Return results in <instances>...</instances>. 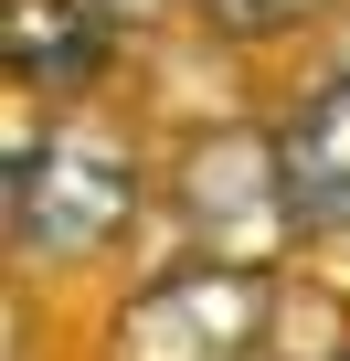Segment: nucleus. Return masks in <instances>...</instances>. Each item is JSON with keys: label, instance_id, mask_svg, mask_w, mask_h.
I'll list each match as a JSON object with an SVG mask.
<instances>
[{"label": "nucleus", "instance_id": "nucleus-2", "mask_svg": "<svg viewBox=\"0 0 350 361\" xmlns=\"http://www.w3.org/2000/svg\"><path fill=\"white\" fill-rule=\"evenodd\" d=\"M159 192H170V234H181V255L276 266V245L308 234V224H297V192H287V138L255 128V117L192 128L181 149H170Z\"/></svg>", "mask_w": 350, "mask_h": 361}, {"label": "nucleus", "instance_id": "nucleus-8", "mask_svg": "<svg viewBox=\"0 0 350 361\" xmlns=\"http://www.w3.org/2000/svg\"><path fill=\"white\" fill-rule=\"evenodd\" d=\"M339 361H350V350H339Z\"/></svg>", "mask_w": 350, "mask_h": 361}, {"label": "nucleus", "instance_id": "nucleus-6", "mask_svg": "<svg viewBox=\"0 0 350 361\" xmlns=\"http://www.w3.org/2000/svg\"><path fill=\"white\" fill-rule=\"evenodd\" d=\"M192 11L223 32V43H287V32H308V22H329L339 0H192Z\"/></svg>", "mask_w": 350, "mask_h": 361}, {"label": "nucleus", "instance_id": "nucleus-5", "mask_svg": "<svg viewBox=\"0 0 350 361\" xmlns=\"http://www.w3.org/2000/svg\"><path fill=\"white\" fill-rule=\"evenodd\" d=\"M276 138H287V192H297V224L350 245V75H318V85L276 117Z\"/></svg>", "mask_w": 350, "mask_h": 361}, {"label": "nucleus", "instance_id": "nucleus-4", "mask_svg": "<svg viewBox=\"0 0 350 361\" xmlns=\"http://www.w3.org/2000/svg\"><path fill=\"white\" fill-rule=\"evenodd\" d=\"M0 64H11L22 96H85L117 75V11L106 0H11Z\"/></svg>", "mask_w": 350, "mask_h": 361}, {"label": "nucleus", "instance_id": "nucleus-7", "mask_svg": "<svg viewBox=\"0 0 350 361\" xmlns=\"http://www.w3.org/2000/svg\"><path fill=\"white\" fill-rule=\"evenodd\" d=\"M117 22H149V11H181V0H106Z\"/></svg>", "mask_w": 350, "mask_h": 361}, {"label": "nucleus", "instance_id": "nucleus-3", "mask_svg": "<svg viewBox=\"0 0 350 361\" xmlns=\"http://www.w3.org/2000/svg\"><path fill=\"white\" fill-rule=\"evenodd\" d=\"M265 329H276V266L170 255L117 298L106 361H265Z\"/></svg>", "mask_w": 350, "mask_h": 361}, {"label": "nucleus", "instance_id": "nucleus-1", "mask_svg": "<svg viewBox=\"0 0 350 361\" xmlns=\"http://www.w3.org/2000/svg\"><path fill=\"white\" fill-rule=\"evenodd\" d=\"M138 224V149L96 117H54L11 138V245L32 266H85Z\"/></svg>", "mask_w": 350, "mask_h": 361}]
</instances>
